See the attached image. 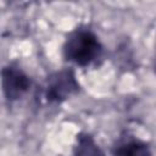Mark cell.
I'll list each match as a JSON object with an SVG mask.
<instances>
[{"label":"cell","instance_id":"obj_1","mask_svg":"<svg viewBox=\"0 0 156 156\" xmlns=\"http://www.w3.org/2000/svg\"><path fill=\"white\" fill-rule=\"evenodd\" d=\"M102 45L99 38L89 29H76L63 44V56L78 66H88L100 57Z\"/></svg>","mask_w":156,"mask_h":156},{"label":"cell","instance_id":"obj_2","mask_svg":"<svg viewBox=\"0 0 156 156\" xmlns=\"http://www.w3.org/2000/svg\"><path fill=\"white\" fill-rule=\"evenodd\" d=\"M79 90V83L72 69H61L48 78L45 96L50 102H62Z\"/></svg>","mask_w":156,"mask_h":156},{"label":"cell","instance_id":"obj_3","mask_svg":"<svg viewBox=\"0 0 156 156\" xmlns=\"http://www.w3.org/2000/svg\"><path fill=\"white\" fill-rule=\"evenodd\" d=\"M2 90L9 101H15L22 98L29 89L30 80L28 76L16 66H6L1 72Z\"/></svg>","mask_w":156,"mask_h":156},{"label":"cell","instance_id":"obj_4","mask_svg":"<svg viewBox=\"0 0 156 156\" xmlns=\"http://www.w3.org/2000/svg\"><path fill=\"white\" fill-rule=\"evenodd\" d=\"M112 154L113 156H151V149L145 141L130 138L115 145Z\"/></svg>","mask_w":156,"mask_h":156},{"label":"cell","instance_id":"obj_5","mask_svg":"<svg viewBox=\"0 0 156 156\" xmlns=\"http://www.w3.org/2000/svg\"><path fill=\"white\" fill-rule=\"evenodd\" d=\"M74 156H105L104 151L95 143L94 138L88 133L77 135V143L73 149Z\"/></svg>","mask_w":156,"mask_h":156},{"label":"cell","instance_id":"obj_6","mask_svg":"<svg viewBox=\"0 0 156 156\" xmlns=\"http://www.w3.org/2000/svg\"><path fill=\"white\" fill-rule=\"evenodd\" d=\"M155 72H156V61H155Z\"/></svg>","mask_w":156,"mask_h":156}]
</instances>
